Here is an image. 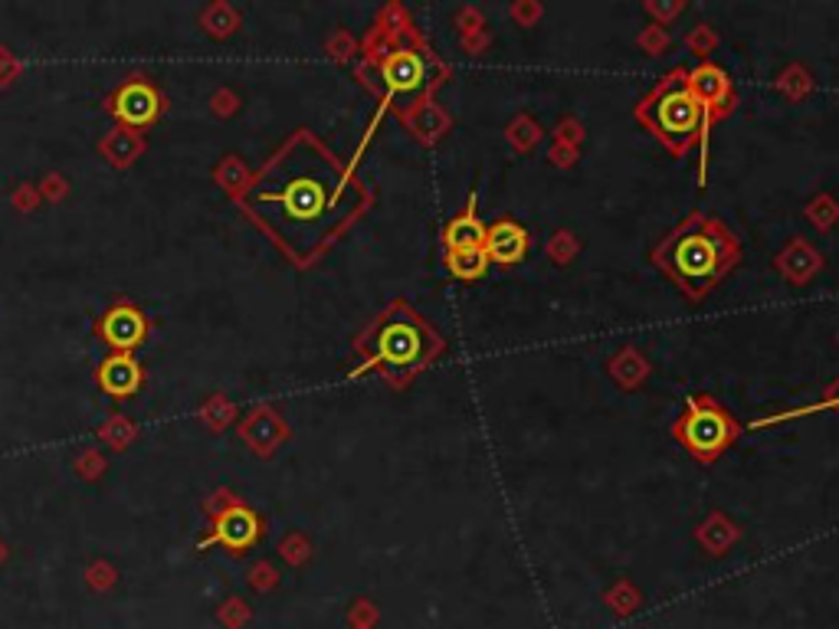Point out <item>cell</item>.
I'll return each instance as SVG.
<instances>
[{"instance_id": "1", "label": "cell", "mask_w": 839, "mask_h": 629, "mask_svg": "<svg viewBox=\"0 0 839 629\" xmlns=\"http://www.w3.org/2000/svg\"><path fill=\"white\" fill-rule=\"evenodd\" d=\"M243 204L295 266H312L371 210L374 194L355 165L299 128L256 175Z\"/></svg>"}, {"instance_id": "2", "label": "cell", "mask_w": 839, "mask_h": 629, "mask_svg": "<svg viewBox=\"0 0 839 629\" xmlns=\"http://www.w3.org/2000/svg\"><path fill=\"white\" fill-rule=\"evenodd\" d=\"M449 66L423 36L414 16L391 3L361 46V82L401 119L414 115L446 86Z\"/></svg>"}, {"instance_id": "3", "label": "cell", "mask_w": 839, "mask_h": 629, "mask_svg": "<svg viewBox=\"0 0 839 629\" xmlns=\"http://www.w3.org/2000/svg\"><path fill=\"white\" fill-rule=\"evenodd\" d=\"M649 262L689 299L702 302L741 262V239L712 213L692 210L649 249Z\"/></svg>"}, {"instance_id": "4", "label": "cell", "mask_w": 839, "mask_h": 629, "mask_svg": "<svg viewBox=\"0 0 839 629\" xmlns=\"http://www.w3.org/2000/svg\"><path fill=\"white\" fill-rule=\"evenodd\" d=\"M361 374H381L394 391H404L446 355V338L404 299L381 308L355 341Z\"/></svg>"}, {"instance_id": "5", "label": "cell", "mask_w": 839, "mask_h": 629, "mask_svg": "<svg viewBox=\"0 0 839 629\" xmlns=\"http://www.w3.org/2000/svg\"><path fill=\"white\" fill-rule=\"evenodd\" d=\"M636 122L675 158L689 155L698 148V184L705 188V161H708V135H705V119L702 105L689 86V69L675 66L669 69L636 105H633Z\"/></svg>"}, {"instance_id": "6", "label": "cell", "mask_w": 839, "mask_h": 629, "mask_svg": "<svg viewBox=\"0 0 839 629\" xmlns=\"http://www.w3.org/2000/svg\"><path fill=\"white\" fill-rule=\"evenodd\" d=\"M741 429H745L741 419L728 407H721L712 394H692L685 401V411L672 423L675 442L702 465L721 459V452L735 446Z\"/></svg>"}, {"instance_id": "7", "label": "cell", "mask_w": 839, "mask_h": 629, "mask_svg": "<svg viewBox=\"0 0 839 629\" xmlns=\"http://www.w3.org/2000/svg\"><path fill=\"white\" fill-rule=\"evenodd\" d=\"M689 86L702 105V119H705V135H712V128L718 122H725L735 105H738V96H735V82L731 76L718 66V63H698L695 69H689Z\"/></svg>"}, {"instance_id": "8", "label": "cell", "mask_w": 839, "mask_h": 629, "mask_svg": "<svg viewBox=\"0 0 839 629\" xmlns=\"http://www.w3.org/2000/svg\"><path fill=\"white\" fill-rule=\"evenodd\" d=\"M528 246H532L528 229L512 216H502L485 229V256L492 266H502V269L518 266L528 256Z\"/></svg>"}, {"instance_id": "9", "label": "cell", "mask_w": 839, "mask_h": 629, "mask_svg": "<svg viewBox=\"0 0 839 629\" xmlns=\"http://www.w3.org/2000/svg\"><path fill=\"white\" fill-rule=\"evenodd\" d=\"M485 223H482V216H479V198H476V191L466 198V204L462 210L446 223V229H443V249L449 252V249H485Z\"/></svg>"}, {"instance_id": "10", "label": "cell", "mask_w": 839, "mask_h": 629, "mask_svg": "<svg viewBox=\"0 0 839 629\" xmlns=\"http://www.w3.org/2000/svg\"><path fill=\"white\" fill-rule=\"evenodd\" d=\"M158 96H155V89L152 86H145V82H132V86H122L119 89V96L112 99V112L119 115V119H125V122H132V125H145V122H152L155 115H158Z\"/></svg>"}, {"instance_id": "11", "label": "cell", "mask_w": 839, "mask_h": 629, "mask_svg": "<svg viewBox=\"0 0 839 629\" xmlns=\"http://www.w3.org/2000/svg\"><path fill=\"white\" fill-rule=\"evenodd\" d=\"M102 332H105L109 345H115V348H135V345L145 338L148 325H145V315H142L138 308H132V305H115V308L105 315Z\"/></svg>"}, {"instance_id": "12", "label": "cell", "mask_w": 839, "mask_h": 629, "mask_svg": "<svg viewBox=\"0 0 839 629\" xmlns=\"http://www.w3.org/2000/svg\"><path fill=\"white\" fill-rule=\"evenodd\" d=\"M259 538V518L249 508H230L223 512V518L216 521L210 541H223L226 548H246Z\"/></svg>"}, {"instance_id": "13", "label": "cell", "mask_w": 839, "mask_h": 629, "mask_svg": "<svg viewBox=\"0 0 839 629\" xmlns=\"http://www.w3.org/2000/svg\"><path fill=\"white\" fill-rule=\"evenodd\" d=\"M443 262L452 272V279H459V282H476L492 269L485 249H449V252H443Z\"/></svg>"}, {"instance_id": "14", "label": "cell", "mask_w": 839, "mask_h": 629, "mask_svg": "<svg viewBox=\"0 0 839 629\" xmlns=\"http://www.w3.org/2000/svg\"><path fill=\"white\" fill-rule=\"evenodd\" d=\"M138 364L132 361V358H125V355H119V358H109L105 364H102V387L109 391V394H115V397H128L135 387H138Z\"/></svg>"}, {"instance_id": "15", "label": "cell", "mask_w": 839, "mask_h": 629, "mask_svg": "<svg viewBox=\"0 0 839 629\" xmlns=\"http://www.w3.org/2000/svg\"><path fill=\"white\" fill-rule=\"evenodd\" d=\"M824 411H837L839 414V378L824 391V397L817 404H807V407H791V411H781V414H771L764 419H751L748 429H764V426H774V423H787V419H801V417H814V414H824Z\"/></svg>"}]
</instances>
